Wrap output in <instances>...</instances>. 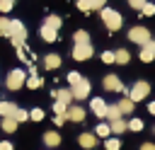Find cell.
I'll return each instance as SVG.
<instances>
[{
    "label": "cell",
    "instance_id": "1",
    "mask_svg": "<svg viewBox=\"0 0 155 150\" xmlns=\"http://www.w3.org/2000/svg\"><path fill=\"white\" fill-rule=\"evenodd\" d=\"M99 12H102V22H104V27H107L109 31H119V29H121L124 17H121L116 10H111V7H102Z\"/></svg>",
    "mask_w": 155,
    "mask_h": 150
},
{
    "label": "cell",
    "instance_id": "2",
    "mask_svg": "<svg viewBox=\"0 0 155 150\" xmlns=\"http://www.w3.org/2000/svg\"><path fill=\"white\" fill-rule=\"evenodd\" d=\"M10 39L17 48L24 46V39H27V27L19 22V19H10Z\"/></svg>",
    "mask_w": 155,
    "mask_h": 150
},
{
    "label": "cell",
    "instance_id": "3",
    "mask_svg": "<svg viewBox=\"0 0 155 150\" xmlns=\"http://www.w3.org/2000/svg\"><path fill=\"white\" fill-rule=\"evenodd\" d=\"M24 82H27V73H24L22 68H15V70H10V73H7V80H5V87L15 92V90H19V87H22Z\"/></svg>",
    "mask_w": 155,
    "mask_h": 150
},
{
    "label": "cell",
    "instance_id": "4",
    "mask_svg": "<svg viewBox=\"0 0 155 150\" xmlns=\"http://www.w3.org/2000/svg\"><path fill=\"white\" fill-rule=\"evenodd\" d=\"M150 39H153V36H150V29H148V27H131V29H128V41H133V44H138V46H145Z\"/></svg>",
    "mask_w": 155,
    "mask_h": 150
},
{
    "label": "cell",
    "instance_id": "5",
    "mask_svg": "<svg viewBox=\"0 0 155 150\" xmlns=\"http://www.w3.org/2000/svg\"><path fill=\"white\" fill-rule=\"evenodd\" d=\"M148 94H150V85H148L145 80H138V82H133V87H131V92H128V99L136 104V102L145 99Z\"/></svg>",
    "mask_w": 155,
    "mask_h": 150
},
{
    "label": "cell",
    "instance_id": "6",
    "mask_svg": "<svg viewBox=\"0 0 155 150\" xmlns=\"http://www.w3.org/2000/svg\"><path fill=\"white\" fill-rule=\"evenodd\" d=\"M90 90H92V85H90V80H85V77H82L78 85H73V87H70L73 99H78V102H80V99H87V97H90Z\"/></svg>",
    "mask_w": 155,
    "mask_h": 150
},
{
    "label": "cell",
    "instance_id": "7",
    "mask_svg": "<svg viewBox=\"0 0 155 150\" xmlns=\"http://www.w3.org/2000/svg\"><path fill=\"white\" fill-rule=\"evenodd\" d=\"M92 53H94L92 44H75L73 46V58L75 60H87V58H92Z\"/></svg>",
    "mask_w": 155,
    "mask_h": 150
},
{
    "label": "cell",
    "instance_id": "8",
    "mask_svg": "<svg viewBox=\"0 0 155 150\" xmlns=\"http://www.w3.org/2000/svg\"><path fill=\"white\" fill-rule=\"evenodd\" d=\"M102 85H104V90H107V92H124V85H121V80H119V75H114V73H109V75H104V80H102Z\"/></svg>",
    "mask_w": 155,
    "mask_h": 150
},
{
    "label": "cell",
    "instance_id": "9",
    "mask_svg": "<svg viewBox=\"0 0 155 150\" xmlns=\"http://www.w3.org/2000/svg\"><path fill=\"white\" fill-rule=\"evenodd\" d=\"M102 7H107V0H78L80 12H92V10H102Z\"/></svg>",
    "mask_w": 155,
    "mask_h": 150
},
{
    "label": "cell",
    "instance_id": "10",
    "mask_svg": "<svg viewBox=\"0 0 155 150\" xmlns=\"http://www.w3.org/2000/svg\"><path fill=\"white\" fill-rule=\"evenodd\" d=\"M107 102L102 99V97H92V102H90V109L97 114V119H107Z\"/></svg>",
    "mask_w": 155,
    "mask_h": 150
},
{
    "label": "cell",
    "instance_id": "11",
    "mask_svg": "<svg viewBox=\"0 0 155 150\" xmlns=\"http://www.w3.org/2000/svg\"><path fill=\"white\" fill-rule=\"evenodd\" d=\"M138 58H140L143 63H150V60H155V41H153V39H150V41H148V44L140 48V56H138Z\"/></svg>",
    "mask_w": 155,
    "mask_h": 150
},
{
    "label": "cell",
    "instance_id": "12",
    "mask_svg": "<svg viewBox=\"0 0 155 150\" xmlns=\"http://www.w3.org/2000/svg\"><path fill=\"white\" fill-rule=\"evenodd\" d=\"M78 143H80V148L92 150V148L97 145V135H94V133H80V135H78Z\"/></svg>",
    "mask_w": 155,
    "mask_h": 150
},
{
    "label": "cell",
    "instance_id": "13",
    "mask_svg": "<svg viewBox=\"0 0 155 150\" xmlns=\"http://www.w3.org/2000/svg\"><path fill=\"white\" fill-rule=\"evenodd\" d=\"M44 68H46V70L61 68V56H58V53H46V56H44Z\"/></svg>",
    "mask_w": 155,
    "mask_h": 150
},
{
    "label": "cell",
    "instance_id": "14",
    "mask_svg": "<svg viewBox=\"0 0 155 150\" xmlns=\"http://www.w3.org/2000/svg\"><path fill=\"white\" fill-rule=\"evenodd\" d=\"M65 119H70V121H85V109L82 106H68V111H65Z\"/></svg>",
    "mask_w": 155,
    "mask_h": 150
},
{
    "label": "cell",
    "instance_id": "15",
    "mask_svg": "<svg viewBox=\"0 0 155 150\" xmlns=\"http://www.w3.org/2000/svg\"><path fill=\"white\" fill-rule=\"evenodd\" d=\"M39 36H41L44 41L53 44V41L58 39V31H56V29H51V27H46V24H41V29H39Z\"/></svg>",
    "mask_w": 155,
    "mask_h": 150
},
{
    "label": "cell",
    "instance_id": "16",
    "mask_svg": "<svg viewBox=\"0 0 155 150\" xmlns=\"http://www.w3.org/2000/svg\"><path fill=\"white\" fill-rule=\"evenodd\" d=\"M51 97H56V102H63L65 106H70V102H73V92L70 90H53Z\"/></svg>",
    "mask_w": 155,
    "mask_h": 150
},
{
    "label": "cell",
    "instance_id": "17",
    "mask_svg": "<svg viewBox=\"0 0 155 150\" xmlns=\"http://www.w3.org/2000/svg\"><path fill=\"white\" fill-rule=\"evenodd\" d=\"M17 109H19V106H17L15 102H0V116H2V119H5V116H15Z\"/></svg>",
    "mask_w": 155,
    "mask_h": 150
},
{
    "label": "cell",
    "instance_id": "18",
    "mask_svg": "<svg viewBox=\"0 0 155 150\" xmlns=\"http://www.w3.org/2000/svg\"><path fill=\"white\" fill-rule=\"evenodd\" d=\"M44 143H46L48 148H56V145H61V135H58L56 131H46V133H44Z\"/></svg>",
    "mask_w": 155,
    "mask_h": 150
},
{
    "label": "cell",
    "instance_id": "19",
    "mask_svg": "<svg viewBox=\"0 0 155 150\" xmlns=\"http://www.w3.org/2000/svg\"><path fill=\"white\" fill-rule=\"evenodd\" d=\"M0 126H2L5 133H15V131H17V121H15V116H5V119L0 121Z\"/></svg>",
    "mask_w": 155,
    "mask_h": 150
},
{
    "label": "cell",
    "instance_id": "20",
    "mask_svg": "<svg viewBox=\"0 0 155 150\" xmlns=\"http://www.w3.org/2000/svg\"><path fill=\"white\" fill-rule=\"evenodd\" d=\"M44 24H46V27H51V29H56V31H58V29H61V24H63V19H61V17H58V15H48V17H46V19H44Z\"/></svg>",
    "mask_w": 155,
    "mask_h": 150
},
{
    "label": "cell",
    "instance_id": "21",
    "mask_svg": "<svg viewBox=\"0 0 155 150\" xmlns=\"http://www.w3.org/2000/svg\"><path fill=\"white\" fill-rule=\"evenodd\" d=\"M114 56H116V63H119V65H126V63L131 60V53H128L126 48H116Z\"/></svg>",
    "mask_w": 155,
    "mask_h": 150
},
{
    "label": "cell",
    "instance_id": "22",
    "mask_svg": "<svg viewBox=\"0 0 155 150\" xmlns=\"http://www.w3.org/2000/svg\"><path fill=\"white\" fill-rule=\"evenodd\" d=\"M109 128H111V133H124L128 128V123L124 119H116V121H109Z\"/></svg>",
    "mask_w": 155,
    "mask_h": 150
},
{
    "label": "cell",
    "instance_id": "23",
    "mask_svg": "<svg viewBox=\"0 0 155 150\" xmlns=\"http://www.w3.org/2000/svg\"><path fill=\"white\" fill-rule=\"evenodd\" d=\"M116 106H119V111H121V114H131V111H133V102H131L128 97L119 99V104H116Z\"/></svg>",
    "mask_w": 155,
    "mask_h": 150
},
{
    "label": "cell",
    "instance_id": "24",
    "mask_svg": "<svg viewBox=\"0 0 155 150\" xmlns=\"http://www.w3.org/2000/svg\"><path fill=\"white\" fill-rule=\"evenodd\" d=\"M73 41H75V44H90V34H87L85 29H78V31L73 34Z\"/></svg>",
    "mask_w": 155,
    "mask_h": 150
},
{
    "label": "cell",
    "instance_id": "25",
    "mask_svg": "<svg viewBox=\"0 0 155 150\" xmlns=\"http://www.w3.org/2000/svg\"><path fill=\"white\" fill-rule=\"evenodd\" d=\"M24 85H27V87H29V90H39V87H41V85H44V80H41V77H39V75H29V77H27V82H24Z\"/></svg>",
    "mask_w": 155,
    "mask_h": 150
},
{
    "label": "cell",
    "instance_id": "26",
    "mask_svg": "<svg viewBox=\"0 0 155 150\" xmlns=\"http://www.w3.org/2000/svg\"><path fill=\"white\" fill-rule=\"evenodd\" d=\"M121 116H124V114L119 111L116 104H109V106H107V119H109V121H116V119H121Z\"/></svg>",
    "mask_w": 155,
    "mask_h": 150
},
{
    "label": "cell",
    "instance_id": "27",
    "mask_svg": "<svg viewBox=\"0 0 155 150\" xmlns=\"http://www.w3.org/2000/svg\"><path fill=\"white\" fill-rule=\"evenodd\" d=\"M104 148H107V150H121V140H119V138H107Z\"/></svg>",
    "mask_w": 155,
    "mask_h": 150
},
{
    "label": "cell",
    "instance_id": "28",
    "mask_svg": "<svg viewBox=\"0 0 155 150\" xmlns=\"http://www.w3.org/2000/svg\"><path fill=\"white\" fill-rule=\"evenodd\" d=\"M0 36H10V19L0 17Z\"/></svg>",
    "mask_w": 155,
    "mask_h": 150
},
{
    "label": "cell",
    "instance_id": "29",
    "mask_svg": "<svg viewBox=\"0 0 155 150\" xmlns=\"http://www.w3.org/2000/svg\"><path fill=\"white\" fill-rule=\"evenodd\" d=\"M65 111H68V106L63 102H53V114L56 116H65Z\"/></svg>",
    "mask_w": 155,
    "mask_h": 150
},
{
    "label": "cell",
    "instance_id": "30",
    "mask_svg": "<svg viewBox=\"0 0 155 150\" xmlns=\"http://www.w3.org/2000/svg\"><path fill=\"white\" fill-rule=\"evenodd\" d=\"M140 12H143V15H145V17H153V15H155V5H153V2H145V5H143V10H140Z\"/></svg>",
    "mask_w": 155,
    "mask_h": 150
},
{
    "label": "cell",
    "instance_id": "31",
    "mask_svg": "<svg viewBox=\"0 0 155 150\" xmlns=\"http://www.w3.org/2000/svg\"><path fill=\"white\" fill-rule=\"evenodd\" d=\"M102 60H104V63H109V65H111V63H116L114 51H104V53H102Z\"/></svg>",
    "mask_w": 155,
    "mask_h": 150
},
{
    "label": "cell",
    "instance_id": "32",
    "mask_svg": "<svg viewBox=\"0 0 155 150\" xmlns=\"http://www.w3.org/2000/svg\"><path fill=\"white\" fill-rule=\"evenodd\" d=\"M80 80H82V75H80V73H75V70H73V73H68V82H70V87H73V85H78Z\"/></svg>",
    "mask_w": 155,
    "mask_h": 150
},
{
    "label": "cell",
    "instance_id": "33",
    "mask_svg": "<svg viewBox=\"0 0 155 150\" xmlns=\"http://www.w3.org/2000/svg\"><path fill=\"white\" fill-rule=\"evenodd\" d=\"M29 119V111H24V109H17V114H15V121L17 123H22V121H27Z\"/></svg>",
    "mask_w": 155,
    "mask_h": 150
},
{
    "label": "cell",
    "instance_id": "34",
    "mask_svg": "<svg viewBox=\"0 0 155 150\" xmlns=\"http://www.w3.org/2000/svg\"><path fill=\"white\" fill-rule=\"evenodd\" d=\"M128 128H131V131H143V121H140V119H131V121H128Z\"/></svg>",
    "mask_w": 155,
    "mask_h": 150
},
{
    "label": "cell",
    "instance_id": "35",
    "mask_svg": "<svg viewBox=\"0 0 155 150\" xmlns=\"http://www.w3.org/2000/svg\"><path fill=\"white\" fill-rule=\"evenodd\" d=\"M109 133H111L109 123H99V126H97V133H94V135H109Z\"/></svg>",
    "mask_w": 155,
    "mask_h": 150
},
{
    "label": "cell",
    "instance_id": "36",
    "mask_svg": "<svg viewBox=\"0 0 155 150\" xmlns=\"http://www.w3.org/2000/svg\"><path fill=\"white\" fill-rule=\"evenodd\" d=\"M15 7V0H0V12H10Z\"/></svg>",
    "mask_w": 155,
    "mask_h": 150
},
{
    "label": "cell",
    "instance_id": "37",
    "mask_svg": "<svg viewBox=\"0 0 155 150\" xmlns=\"http://www.w3.org/2000/svg\"><path fill=\"white\" fill-rule=\"evenodd\" d=\"M29 119H34V121H41V119H44V111H41V109H34V111H29Z\"/></svg>",
    "mask_w": 155,
    "mask_h": 150
},
{
    "label": "cell",
    "instance_id": "38",
    "mask_svg": "<svg viewBox=\"0 0 155 150\" xmlns=\"http://www.w3.org/2000/svg\"><path fill=\"white\" fill-rule=\"evenodd\" d=\"M148 0H128V5L133 7V10H143V5H145Z\"/></svg>",
    "mask_w": 155,
    "mask_h": 150
},
{
    "label": "cell",
    "instance_id": "39",
    "mask_svg": "<svg viewBox=\"0 0 155 150\" xmlns=\"http://www.w3.org/2000/svg\"><path fill=\"white\" fill-rule=\"evenodd\" d=\"M53 121H56V126H63L65 123V116H53Z\"/></svg>",
    "mask_w": 155,
    "mask_h": 150
},
{
    "label": "cell",
    "instance_id": "40",
    "mask_svg": "<svg viewBox=\"0 0 155 150\" xmlns=\"http://www.w3.org/2000/svg\"><path fill=\"white\" fill-rule=\"evenodd\" d=\"M0 150H12V143H7V140H2V143H0Z\"/></svg>",
    "mask_w": 155,
    "mask_h": 150
},
{
    "label": "cell",
    "instance_id": "41",
    "mask_svg": "<svg viewBox=\"0 0 155 150\" xmlns=\"http://www.w3.org/2000/svg\"><path fill=\"white\" fill-rule=\"evenodd\" d=\"M140 150H155V145H153V143H143V145H140Z\"/></svg>",
    "mask_w": 155,
    "mask_h": 150
},
{
    "label": "cell",
    "instance_id": "42",
    "mask_svg": "<svg viewBox=\"0 0 155 150\" xmlns=\"http://www.w3.org/2000/svg\"><path fill=\"white\" fill-rule=\"evenodd\" d=\"M148 111H150V114H155V102H150V104H148Z\"/></svg>",
    "mask_w": 155,
    "mask_h": 150
},
{
    "label": "cell",
    "instance_id": "43",
    "mask_svg": "<svg viewBox=\"0 0 155 150\" xmlns=\"http://www.w3.org/2000/svg\"><path fill=\"white\" fill-rule=\"evenodd\" d=\"M153 133H155V128H153Z\"/></svg>",
    "mask_w": 155,
    "mask_h": 150
}]
</instances>
